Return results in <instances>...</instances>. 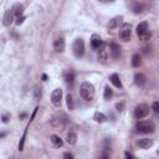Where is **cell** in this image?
<instances>
[{
	"mask_svg": "<svg viewBox=\"0 0 159 159\" xmlns=\"http://www.w3.org/2000/svg\"><path fill=\"white\" fill-rule=\"evenodd\" d=\"M124 155H125V158H133V155H132L130 153H128V152H127V153H125Z\"/></svg>",
	"mask_w": 159,
	"mask_h": 159,
	"instance_id": "d6a6232c",
	"label": "cell"
},
{
	"mask_svg": "<svg viewBox=\"0 0 159 159\" xmlns=\"http://www.w3.org/2000/svg\"><path fill=\"white\" fill-rule=\"evenodd\" d=\"M138 147L140 149H149L152 145H153V140L149 139V138H140L138 142H137Z\"/></svg>",
	"mask_w": 159,
	"mask_h": 159,
	"instance_id": "8fae6325",
	"label": "cell"
},
{
	"mask_svg": "<svg viewBox=\"0 0 159 159\" xmlns=\"http://www.w3.org/2000/svg\"><path fill=\"white\" fill-rule=\"evenodd\" d=\"M109 53H111V47H109V45L106 43V42H103V43L101 45V47L98 48V55H97L98 61L102 62V63H106L107 60H108Z\"/></svg>",
	"mask_w": 159,
	"mask_h": 159,
	"instance_id": "277c9868",
	"label": "cell"
},
{
	"mask_svg": "<svg viewBox=\"0 0 159 159\" xmlns=\"http://www.w3.org/2000/svg\"><path fill=\"white\" fill-rule=\"evenodd\" d=\"M66 103H67V108H68L70 111H73V108H75V102H73V96H72L71 93H68V94L66 96Z\"/></svg>",
	"mask_w": 159,
	"mask_h": 159,
	"instance_id": "44dd1931",
	"label": "cell"
},
{
	"mask_svg": "<svg viewBox=\"0 0 159 159\" xmlns=\"http://www.w3.org/2000/svg\"><path fill=\"white\" fill-rule=\"evenodd\" d=\"M53 50L56 52H62L65 50V40L61 39V37L57 39V40H55V42H53Z\"/></svg>",
	"mask_w": 159,
	"mask_h": 159,
	"instance_id": "5bb4252c",
	"label": "cell"
},
{
	"mask_svg": "<svg viewBox=\"0 0 159 159\" xmlns=\"http://www.w3.org/2000/svg\"><path fill=\"white\" fill-rule=\"evenodd\" d=\"M148 113H149V107H148L147 104H144V103L138 104V106L135 107V109H134V117H135L137 119H142V118L147 117Z\"/></svg>",
	"mask_w": 159,
	"mask_h": 159,
	"instance_id": "52a82bcc",
	"label": "cell"
},
{
	"mask_svg": "<svg viewBox=\"0 0 159 159\" xmlns=\"http://www.w3.org/2000/svg\"><path fill=\"white\" fill-rule=\"evenodd\" d=\"M116 108H117L118 111H123V108H124V103H123V102L117 103V104H116Z\"/></svg>",
	"mask_w": 159,
	"mask_h": 159,
	"instance_id": "4dcf8cb0",
	"label": "cell"
},
{
	"mask_svg": "<svg viewBox=\"0 0 159 159\" xmlns=\"http://www.w3.org/2000/svg\"><path fill=\"white\" fill-rule=\"evenodd\" d=\"M93 119H94L96 122H98V123H103V122L107 120V117H106V114H103V113H101V112H96L94 116H93Z\"/></svg>",
	"mask_w": 159,
	"mask_h": 159,
	"instance_id": "7402d4cb",
	"label": "cell"
},
{
	"mask_svg": "<svg viewBox=\"0 0 159 159\" xmlns=\"http://www.w3.org/2000/svg\"><path fill=\"white\" fill-rule=\"evenodd\" d=\"M24 20H25V16H24V15L19 16V17L16 19V25H21V24L24 22Z\"/></svg>",
	"mask_w": 159,
	"mask_h": 159,
	"instance_id": "f546056e",
	"label": "cell"
},
{
	"mask_svg": "<svg viewBox=\"0 0 159 159\" xmlns=\"http://www.w3.org/2000/svg\"><path fill=\"white\" fill-rule=\"evenodd\" d=\"M42 80L46 81V80H47V76H46V75H42Z\"/></svg>",
	"mask_w": 159,
	"mask_h": 159,
	"instance_id": "d590c367",
	"label": "cell"
},
{
	"mask_svg": "<svg viewBox=\"0 0 159 159\" xmlns=\"http://www.w3.org/2000/svg\"><path fill=\"white\" fill-rule=\"evenodd\" d=\"M101 2H113L114 0H99Z\"/></svg>",
	"mask_w": 159,
	"mask_h": 159,
	"instance_id": "836d02e7",
	"label": "cell"
},
{
	"mask_svg": "<svg viewBox=\"0 0 159 159\" xmlns=\"http://www.w3.org/2000/svg\"><path fill=\"white\" fill-rule=\"evenodd\" d=\"M112 96H113V89L109 87V86H106L104 87V93H103V97H104V99H111L112 98Z\"/></svg>",
	"mask_w": 159,
	"mask_h": 159,
	"instance_id": "cb8c5ba5",
	"label": "cell"
},
{
	"mask_svg": "<svg viewBox=\"0 0 159 159\" xmlns=\"http://www.w3.org/2000/svg\"><path fill=\"white\" fill-rule=\"evenodd\" d=\"M19 117H20V118H25V117H26V113H21Z\"/></svg>",
	"mask_w": 159,
	"mask_h": 159,
	"instance_id": "e575fe53",
	"label": "cell"
},
{
	"mask_svg": "<svg viewBox=\"0 0 159 159\" xmlns=\"http://www.w3.org/2000/svg\"><path fill=\"white\" fill-rule=\"evenodd\" d=\"M152 109H153L155 113H159V101L153 102V104H152Z\"/></svg>",
	"mask_w": 159,
	"mask_h": 159,
	"instance_id": "83f0119b",
	"label": "cell"
},
{
	"mask_svg": "<svg viewBox=\"0 0 159 159\" xmlns=\"http://www.w3.org/2000/svg\"><path fill=\"white\" fill-rule=\"evenodd\" d=\"M50 140H51V143H52V145H53L55 148H61V147L63 145L62 139H61L58 135H56V134H52V135L50 137Z\"/></svg>",
	"mask_w": 159,
	"mask_h": 159,
	"instance_id": "2e32d148",
	"label": "cell"
},
{
	"mask_svg": "<svg viewBox=\"0 0 159 159\" xmlns=\"http://www.w3.org/2000/svg\"><path fill=\"white\" fill-rule=\"evenodd\" d=\"M63 78H65V81H66L67 83H72V82L75 81V73H73L72 71L67 70V71L63 72Z\"/></svg>",
	"mask_w": 159,
	"mask_h": 159,
	"instance_id": "d6986e66",
	"label": "cell"
},
{
	"mask_svg": "<svg viewBox=\"0 0 159 159\" xmlns=\"http://www.w3.org/2000/svg\"><path fill=\"white\" fill-rule=\"evenodd\" d=\"M32 94H34L35 101H40V98L42 97V88H41V87H39V86H35Z\"/></svg>",
	"mask_w": 159,
	"mask_h": 159,
	"instance_id": "603a6c76",
	"label": "cell"
},
{
	"mask_svg": "<svg viewBox=\"0 0 159 159\" xmlns=\"http://www.w3.org/2000/svg\"><path fill=\"white\" fill-rule=\"evenodd\" d=\"M72 52L76 57H82L84 53V42L82 39H76L72 43Z\"/></svg>",
	"mask_w": 159,
	"mask_h": 159,
	"instance_id": "5b68a950",
	"label": "cell"
},
{
	"mask_svg": "<svg viewBox=\"0 0 159 159\" xmlns=\"http://www.w3.org/2000/svg\"><path fill=\"white\" fill-rule=\"evenodd\" d=\"M80 94L84 101H91L94 96V86L89 82H83L80 86Z\"/></svg>",
	"mask_w": 159,
	"mask_h": 159,
	"instance_id": "6da1fadb",
	"label": "cell"
},
{
	"mask_svg": "<svg viewBox=\"0 0 159 159\" xmlns=\"http://www.w3.org/2000/svg\"><path fill=\"white\" fill-rule=\"evenodd\" d=\"M63 157H65V158H68V159H72V158H73V155H72L71 153H65Z\"/></svg>",
	"mask_w": 159,
	"mask_h": 159,
	"instance_id": "1f68e13d",
	"label": "cell"
},
{
	"mask_svg": "<svg viewBox=\"0 0 159 159\" xmlns=\"http://www.w3.org/2000/svg\"><path fill=\"white\" fill-rule=\"evenodd\" d=\"M135 31H137V36L140 39V40H148L150 36H152V34H150V31H149V27H148V22H140L138 26H137V29H135Z\"/></svg>",
	"mask_w": 159,
	"mask_h": 159,
	"instance_id": "3957f363",
	"label": "cell"
},
{
	"mask_svg": "<svg viewBox=\"0 0 159 159\" xmlns=\"http://www.w3.org/2000/svg\"><path fill=\"white\" fill-rule=\"evenodd\" d=\"M140 63H142V61H140L139 55H133L132 56V66L133 67H139Z\"/></svg>",
	"mask_w": 159,
	"mask_h": 159,
	"instance_id": "d4e9b609",
	"label": "cell"
},
{
	"mask_svg": "<svg viewBox=\"0 0 159 159\" xmlns=\"http://www.w3.org/2000/svg\"><path fill=\"white\" fill-rule=\"evenodd\" d=\"M143 9H144V6H143L142 4H135L134 7H133V11H134L135 14H139V12L143 11Z\"/></svg>",
	"mask_w": 159,
	"mask_h": 159,
	"instance_id": "484cf974",
	"label": "cell"
},
{
	"mask_svg": "<svg viewBox=\"0 0 159 159\" xmlns=\"http://www.w3.org/2000/svg\"><path fill=\"white\" fill-rule=\"evenodd\" d=\"M145 81H147V77L143 75V73H135L134 75V83L137 84V86H143L144 83H145Z\"/></svg>",
	"mask_w": 159,
	"mask_h": 159,
	"instance_id": "e0dca14e",
	"label": "cell"
},
{
	"mask_svg": "<svg viewBox=\"0 0 159 159\" xmlns=\"http://www.w3.org/2000/svg\"><path fill=\"white\" fill-rule=\"evenodd\" d=\"M123 22V17L122 16H116L113 17L112 20H109V24H108V29L113 30V29H117L119 27V25Z\"/></svg>",
	"mask_w": 159,
	"mask_h": 159,
	"instance_id": "7c38bea8",
	"label": "cell"
},
{
	"mask_svg": "<svg viewBox=\"0 0 159 159\" xmlns=\"http://www.w3.org/2000/svg\"><path fill=\"white\" fill-rule=\"evenodd\" d=\"M102 43H103V42H102V39L99 37V35L93 34V35L91 36V47H92L93 50H98Z\"/></svg>",
	"mask_w": 159,
	"mask_h": 159,
	"instance_id": "30bf717a",
	"label": "cell"
},
{
	"mask_svg": "<svg viewBox=\"0 0 159 159\" xmlns=\"http://www.w3.org/2000/svg\"><path fill=\"white\" fill-rule=\"evenodd\" d=\"M137 130L139 133H143V134H148V133H153L154 129H155V125L152 120H139L135 125Z\"/></svg>",
	"mask_w": 159,
	"mask_h": 159,
	"instance_id": "7a4b0ae2",
	"label": "cell"
},
{
	"mask_svg": "<svg viewBox=\"0 0 159 159\" xmlns=\"http://www.w3.org/2000/svg\"><path fill=\"white\" fill-rule=\"evenodd\" d=\"M132 36V27L129 24H123L119 29V39L124 42H128Z\"/></svg>",
	"mask_w": 159,
	"mask_h": 159,
	"instance_id": "8992f818",
	"label": "cell"
},
{
	"mask_svg": "<svg viewBox=\"0 0 159 159\" xmlns=\"http://www.w3.org/2000/svg\"><path fill=\"white\" fill-rule=\"evenodd\" d=\"M109 81H111V83H112L114 87H117V88H122V87H123V84H122V82H120V80H119V76H118L117 73L111 75V76H109Z\"/></svg>",
	"mask_w": 159,
	"mask_h": 159,
	"instance_id": "9a60e30c",
	"label": "cell"
},
{
	"mask_svg": "<svg viewBox=\"0 0 159 159\" xmlns=\"http://www.w3.org/2000/svg\"><path fill=\"white\" fill-rule=\"evenodd\" d=\"M61 99H62V89L61 88H55L51 93V102L55 107L61 106Z\"/></svg>",
	"mask_w": 159,
	"mask_h": 159,
	"instance_id": "ba28073f",
	"label": "cell"
},
{
	"mask_svg": "<svg viewBox=\"0 0 159 159\" xmlns=\"http://www.w3.org/2000/svg\"><path fill=\"white\" fill-rule=\"evenodd\" d=\"M14 16H15V14H14L12 9L6 10L5 14H4V17H2V25H4V26H9V25L12 22Z\"/></svg>",
	"mask_w": 159,
	"mask_h": 159,
	"instance_id": "9c48e42d",
	"label": "cell"
},
{
	"mask_svg": "<svg viewBox=\"0 0 159 159\" xmlns=\"http://www.w3.org/2000/svg\"><path fill=\"white\" fill-rule=\"evenodd\" d=\"M11 9H12V11H14V14H15L16 17H19V16H21L24 14V5L20 4V2H16Z\"/></svg>",
	"mask_w": 159,
	"mask_h": 159,
	"instance_id": "ac0fdd59",
	"label": "cell"
},
{
	"mask_svg": "<svg viewBox=\"0 0 159 159\" xmlns=\"http://www.w3.org/2000/svg\"><path fill=\"white\" fill-rule=\"evenodd\" d=\"M25 138H26V130L24 132L21 139H20V143H19V150H22L24 149V143H25Z\"/></svg>",
	"mask_w": 159,
	"mask_h": 159,
	"instance_id": "4316f807",
	"label": "cell"
},
{
	"mask_svg": "<svg viewBox=\"0 0 159 159\" xmlns=\"http://www.w3.org/2000/svg\"><path fill=\"white\" fill-rule=\"evenodd\" d=\"M1 119H2V122H4V123H7V122H9V119H10V113H5V114H2Z\"/></svg>",
	"mask_w": 159,
	"mask_h": 159,
	"instance_id": "f1b7e54d",
	"label": "cell"
},
{
	"mask_svg": "<svg viewBox=\"0 0 159 159\" xmlns=\"http://www.w3.org/2000/svg\"><path fill=\"white\" fill-rule=\"evenodd\" d=\"M109 47H111V55H112V57L113 58H118L120 56V46L118 43H116V42H112L109 45Z\"/></svg>",
	"mask_w": 159,
	"mask_h": 159,
	"instance_id": "4fadbf2b",
	"label": "cell"
},
{
	"mask_svg": "<svg viewBox=\"0 0 159 159\" xmlns=\"http://www.w3.org/2000/svg\"><path fill=\"white\" fill-rule=\"evenodd\" d=\"M66 142H67L70 145L76 144V142H77V134H76L75 132H70V133L67 134V137H66Z\"/></svg>",
	"mask_w": 159,
	"mask_h": 159,
	"instance_id": "ffe728a7",
	"label": "cell"
}]
</instances>
